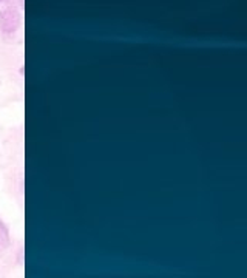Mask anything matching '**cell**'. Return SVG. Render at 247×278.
<instances>
[{
  "label": "cell",
  "mask_w": 247,
  "mask_h": 278,
  "mask_svg": "<svg viewBox=\"0 0 247 278\" xmlns=\"http://www.w3.org/2000/svg\"><path fill=\"white\" fill-rule=\"evenodd\" d=\"M4 2H7V0H0V4H4Z\"/></svg>",
  "instance_id": "2"
},
{
  "label": "cell",
  "mask_w": 247,
  "mask_h": 278,
  "mask_svg": "<svg viewBox=\"0 0 247 278\" xmlns=\"http://www.w3.org/2000/svg\"><path fill=\"white\" fill-rule=\"evenodd\" d=\"M20 26V13L16 7H8L0 13V29L4 33H14Z\"/></svg>",
  "instance_id": "1"
}]
</instances>
